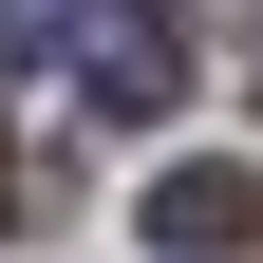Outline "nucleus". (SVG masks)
Masks as SVG:
<instances>
[{
  "label": "nucleus",
  "instance_id": "3",
  "mask_svg": "<svg viewBox=\"0 0 263 263\" xmlns=\"http://www.w3.org/2000/svg\"><path fill=\"white\" fill-rule=\"evenodd\" d=\"M94 0H0V57H38V38H76Z\"/></svg>",
  "mask_w": 263,
  "mask_h": 263
},
{
  "label": "nucleus",
  "instance_id": "1",
  "mask_svg": "<svg viewBox=\"0 0 263 263\" xmlns=\"http://www.w3.org/2000/svg\"><path fill=\"white\" fill-rule=\"evenodd\" d=\"M76 76H94V113H132V132H151V113L188 94V38L151 19V0H94V19H76Z\"/></svg>",
  "mask_w": 263,
  "mask_h": 263
},
{
  "label": "nucleus",
  "instance_id": "2",
  "mask_svg": "<svg viewBox=\"0 0 263 263\" xmlns=\"http://www.w3.org/2000/svg\"><path fill=\"white\" fill-rule=\"evenodd\" d=\"M151 245H170V263H245L263 245V188L245 170H151Z\"/></svg>",
  "mask_w": 263,
  "mask_h": 263
}]
</instances>
